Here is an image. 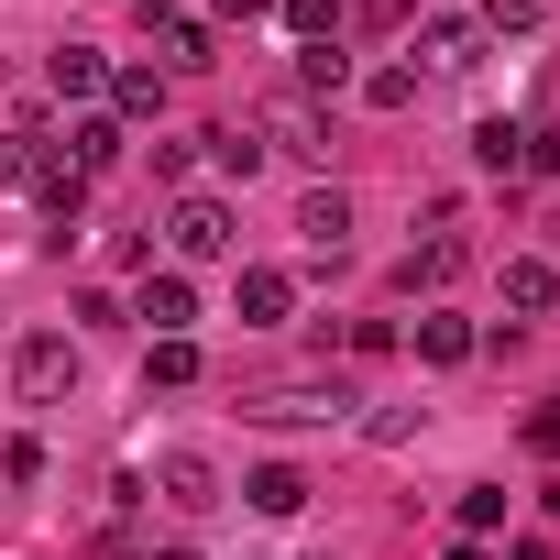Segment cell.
I'll return each instance as SVG.
<instances>
[{"instance_id": "obj_2", "label": "cell", "mask_w": 560, "mask_h": 560, "mask_svg": "<svg viewBox=\"0 0 560 560\" xmlns=\"http://www.w3.org/2000/svg\"><path fill=\"white\" fill-rule=\"evenodd\" d=\"M165 242H176V264H220L242 231H231V209H220V198H198V187H187V198L165 209Z\"/></svg>"}, {"instance_id": "obj_27", "label": "cell", "mask_w": 560, "mask_h": 560, "mask_svg": "<svg viewBox=\"0 0 560 560\" xmlns=\"http://www.w3.org/2000/svg\"><path fill=\"white\" fill-rule=\"evenodd\" d=\"M34 176V132H0V187H23Z\"/></svg>"}, {"instance_id": "obj_10", "label": "cell", "mask_w": 560, "mask_h": 560, "mask_svg": "<svg viewBox=\"0 0 560 560\" xmlns=\"http://www.w3.org/2000/svg\"><path fill=\"white\" fill-rule=\"evenodd\" d=\"M56 154H67L78 176H110V165H121V121H110V110H89V121H78V132H67Z\"/></svg>"}, {"instance_id": "obj_26", "label": "cell", "mask_w": 560, "mask_h": 560, "mask_svg": "<svg viewBox=\"0 0 560 560\" xmlns=\"http://www.w3.org/2000/svg\"><path fill=\"white\" fill-rule=\"evenodd\" d=\"M516 165H527V176H560V121H538V132H516Z\"/></svg>"}, {"instance_id": "obj_12", "label": "cell", "mask_w": 560, "mask_h": 560, "mask_svg": "<svg viewBox=\"0 0 560 560\" xmlns=\"http://www.w3.org/2000/svg\"><path fill=\"white\" fill-rule=\"evenodd\" d=\"M45 78H56V100H100V89H110V56H89V45H56V56H45Z\"/></svg>"}, {"instance_id": "obj_17", "label": "cell", "mask_w": 560, "mask_h": 560, "mask_svg": "<svg viewBox=\"0 0 560 560\" xmlns=\"http://www.w3.org/2000/svg\"><path fill=\"white\" fill-rule=\"evenodd\" d=\"M429 67H483V23H429Z\"/></svg>"}, {"instance_id": "obj_13", "label": "cell", "mask_w": 560, "mask_h": 560, "mask_svg": "<svg viewBox=\"0 0 560 560\" xmlns=\"http://www.w3.org/2000/svg\"><path fill=\"white\" fill-rule=\"evenodd\" d=\"M472 352H483V330H472V319H451V308H429V319H418V363H472Z\"/></svg>"}, {"instance_id": "obj_4", "label": "cell", "mask_w": 560, "mask_h": 560, "mask_svg": "<svg viewBox=\"0 0 560 560\" xmlns=\"http://www.w3.org/2000/svg\"><path fill=\"white\" fill-rule=\"evenodd\" d=\"M264 154H298V165H319V154H330V121H319V100H298V89L275 100V110H264Z\"/></svg>"}, {"instance_id": "obj_22", "label": "cell", "mask_w": 560, "mask_h": 560, "mask_svg": "<svg viewBox=\"0 0 560 560\" xmlns=\"http://www.w3.org/2000/svg\"><path fill=\"white\" fill-rule=\"evenodd\" d=\"M549 0H483V34H538Z\"/></svg>"}, {"instance_id": "obj_15", "label": "cell", "mask_w": 560, "mask_h": 560, "mask_svg": "<svg viewBox=\"0 0 560 560\" xmlns=\"http://www.w3.org/2000/svg\"><path fill=\"white\" fill-rule=\"evenodd\" d=\"M143 23L165 34V56H176V67H209V23H187V12H165V0H143Z\"/></svg>"}, {"instance_id": "obj_8", "label": "cell", "mask_w": 560, "mask_h": 560, "mask_svg": "<svg viewBox=\"0 0 560 560\" xmlns=\"http://www.w3.org/2000/svg\"><path fill=\"white\" fill-rule=\"evenodd\" d=\"M298 242H308V253H341V242H352V198H341V187H308V198H298Z\"/></svg>"}, {"instance_id": "obj_32", "label": "cell", "mask_w": 560, "mask_h": 560, "mask_svg": "<svg viewBox=\"0 0 560 560\" xmlns=\"http://www.w3.org/2000/svg\"><path fill=\"white\" fill-rule=\"evenodd\" d=\"M154 560H198V549H154Z\"/></svg>"}, {"instance_id": "obj_25", "label": "cell", "mask_w": 560, "mask_h": 560, "mask_svg": "<svg viewBox=\"0 0 560 560\" xmlns=\"http://www.w3.org/2000/svg\"><path fill=\"white\" fill-rule=\"evenodd\" d=\"M143 374H154V385H198V341H154Z\"/></svg>"}, {"instance_id": "obj_29", "label": "cell", "mask_w": 560, "mask_h": 560, "mask_svg": "<svg viewBox=\"0 0 560 560\" xmlns=\"http://www.w3.org/2000/svg\"><path fill=\"white\" fill-rule=\"evenodd\" d=\"M209 12H220V23H253V12H275V0H209Z\"/></svg>"}, {"instance_id": "obj_19", "label": "cell", "mask_w": 560, "mask_h": 560, "mask_svg": "<svg viewBox=\"0 0 560 560\" xmlns=\"http://www.w3.org/2000/svg\"><path fill=\"white\" fill-rule=\"evenodd\" d=\"M275 12H287L298 45H330V34H341V0H275Z\"/></svg>"}, {"instance_id": "obj_7", "label": "cell", "mask_w": 560, "mask_h": 560, "mask_svg": "<svg viewBox=\"0 0 560 560\" xmlns=\"http://www.w3.org/2000/svg\"><path fill=\"white\" fill-rule=\"evenodd\" d=\"M187 319H198V287H187V275H143V330H154V341H187Z\"/></svg>"}, {"instance_id": "obj_20", "label": "cell", "mask_w": 560, "mask_h": 560, "mask_svg": "<svg viewBox=\"0 0 560 560\" xmlns=\"http://www.w3.org/2000/svg\"><path fill=\"white\" fill-rule=\"evenodd\" d=\"M298 78H308L298 100H341V89H352V67H341V45H308V67H298Z\"/></svg>"}, {"instance_id": "obj_9", "label": "cell", "mask_w": 560, "mask_h": 560, "mask_svg": "<svg viewBox=\"0 0 560 560\" xmlns=\"http://www.w3.org/2000/svg\"><path fill=\"white\" fill-rule=\"evenodd\" d=\"M505 308H516V319H549V308H560V264L516 253V264H505Z\"/></svg>"}, {"instance_id": "obj_11", "label": "cell", "mask_w": 560, "mask_h": 560, "mask_svg": "<svg viewBox=\"0 0 560 560\" xmlns=\"http://www.w3.org/2000/svg\"><path fill=\"white\" fill-rule=\"evenodd\" d=\"M242 505H253V516H298V505H308V472H298V462H264V472L242 483Z\"/></svg>"}, {"instance_id": "obj_6", "label": "cell", "mask_w": 560, "mask_h": 560, "mask_svg": "<svg viewBox=\"0 0 560 560\" xmlns=\"http://www.w3.org/2000/svg\"><path fill=\"white\" fill-rule=\"evenodd\" d=\"M154 483H165V505H176V516H209V505H220V472H209L198 451H165V462H154Z\"/></svg>"}, {"instance_id": "obj_3", "label": "cell", "mask_w": 560, "mask_h": 560, "mask_svg": "<svg viewBox=\"0 0 560 560\" xmlns=\"http://www.w3.org/2000/svg\"><path fill=\"white\" fill-rule=\"evenodd\" d=\"M12 385H23L34 407H56V396L78 385V341H67V330H34V341L12 352Z\"/></svg>"}, {"instance_id": "obj_21", "label": "cell", "mask_w": 560, "mask_h": 560, "mask_svg": "<svg viewBox=\"0 0 560 560\" xmlns=\"http://www.w3.org/2000/svg\"><path fill=\"white\" fill-rule=\"evenodd\" d=\"M209 165L220 176H264V132H209Z\"/></svg>"}, {"instance_id": "obj_30", "label": "cell", "mask_w": 560, "mask_h": 560, "mask_svg": "<svg viewBox=\"0 0 560 560\" xmlns=\"http://www.w3.org/2000/svg\"><path fill=\"white\" fill-rule=\"evenodd\" d=\"M505 560H560V549H549V538H516V549H505Z\"/></svg>"}, {"instance_id": "obj_31", "label": "cell", "mask_w": 560, "mask_h": 560, "mask_svg": "<svg viewBox=\"0 0 560 560\" xmlns=\"http://www.w3.org/2000/svg\"><path fill=\"white\" fill-rule=\"evenodd\" d=\"M451 560H494V549H483V538H462V549H451Z\"/></svg>"}, {"instance_id": "obj_18", "label": "cell", "mask_w": 560, "mask_h": 560, "mask_svg": "<svg viewBox=\"0 0 560 560\" xmlns=\"http://www.w3.org/2000/svg\"><path fill=\"white\" fill-rule=\"evenodd\" d=\"M451 516H462V538H494V527H505V483H462Z\"/></svg>"}, {"instance_id": "obj_16", "label": "cell", "mask_w": 560, "mask_h": 560, "mask_svg": "<svg viewBox=\"0 0 560 560\" xmlns=\"http://www.w3.org/2000/svg\"><path fill=\"white\" fill-rule=\"evenodd\" d=\"M110 110H121V121H165V78H154V67H121V78H110Z\"/></svg>"}, {"instance_id": "obj_28", "label": "cell", "mask_w": 560, "mask_h": 560, "mask_svg": "<svg viewBox=\"0 0 560 560\" xmlns=\"http://www.w3.org/2000/svg\"><path fill=\"white\" fill-rule=\"evenodd\" d=\"M527 451H538V462H560V396H549V407L527 418Z\"/></svg>"}, {"instance_id": "obj_23", "label": "cell", "mask_w": 560, "mask_h": 560, "mask_svg": "<svg viewBox=\"0 0 560 560\" xmlns=\"http://www.w3.org/2000/svg\"><path fill=\"white\" fill-rule=\"evenodd\" d=\"M363 100H374V110H407V100H418V67H374Z\"/></svg>"}, {"instance_id": "obj_24", "label": "cell", "mask_w": 560, "mask_h": 560, "mask_svg": "<svg viewBox=\"0 0 560 560\" xmlns=\"http://www.w3.org/2000/svg\"><path fill=\"white\" fill-rule=\"evenodd\" d=\"M472 165L505 176V165H516V121H472Z\"/></svg>"}, {"instance_id": "obj_14", "label": "cell", "mask_w": 560, "mask_h": 560, "mask_svg": "<svg viewBox=\"0 0 560 560\" xmlns=\"http://www.w3.org/2000/svg\"><path fill=\"white\" fill-rule=\"evenodd\" d=\"M451 275H462V242H451V231H440V242H418V253H407V264H396V287H407V298H418V287H451Z\"/></svg>"}, {"instance_id": "obj_5", "label": "cell", "mask_w": 560, "mask_h": 560, "mask_svg": "<svg viewBox=\"0 0 560 560\" xmlns=\"http://www.w3.org/2000/svg\"><path fill=\"white\" fill-rule=\"evenodd\" d=\"M287 308H298V275L287 264H242V330H275Z\"/></svg>"}, {"instance_id": "obj_1", "label": "cell", "mask_w": 560, "mask_h": 560, "mask_svg": "<svg viewBox=\"0 0 560 560\" xmlns=\"http://www.w3.org/2000/svg\"><path fill=\"white\" fill-rule=\"evenodd\" d=\"M352 385L341 374H298V385H264V396H242V418H264V429H352Z\"/></svg>"}]
</instances>
